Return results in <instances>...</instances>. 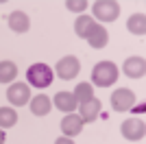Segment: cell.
I'll return each instance as SVG.
<instances>
[{
    "instance_id": "6da1fadb",
    "label": "cell",
    "mask_w": 146,
    "mask_h": 144,
    "mask_svg": "<svg viewBox=\"0 0 146 144\" xmlns=\"http://www.w3.org/2000/svg\"><path fill=\"white\" fill-rule=\"evenodd\" d=\"M118 81V66L113 61H100L92 70V83L98 87H109Z\"/></svg>"
},
{
    "instance_id": "7a4b0ae2",
    "label": "cell",
    "mask_w": 146,
    "mask_h": 144,
    "mask_svg": "<svg viewBox=\"0 0 146 144\" xmlns=\"http://www.w3.org/2000/svg\"><path fill=\"white\" fill-rule=\"evenodd\" d=\"M26 79H29V83L37 90H44V87H48L52 81H55V72L50 70L46 63H33V66L26 70Z\"/></svg>"
},
{
    "instance_id": "3957f363",
    "label": "cell",
    "mask_w": 146,
    "mask_h": 144,
    "mask_svg": "<svg viewBox=\"0 0 146 144\" xmlns=\"http://www.w3.org/2000/svg\"><path fill=\"white\" fill-rule=\"evenodd\" d=\"M92 11L96 15L98 20H103V22H113V20L120 15V5H118L116 0H96L94 5H92Z\"/></svg>"
},
{
    "instance_id": "277c9868",
    "label": "cell",
    "mask_w": 146,
    "mask_h": 144,
    "mask_svg": "<svg viewBox=\"0 0 146 144\" xmlns=\"http://www.w3.org/2000/svg\"><path fill=\"white\" fill-rule=\"evenodd\" d=\"M81 70V63L76 57H72V55H68V57H63V59L57 61V66H55V72H57V77L63 79V81H70V79H74L76 74H79Z\"/></svg>"
},
{
    "instance_id": "5b68a950",
    "label": "cell",
    "mask_w": 146,
    "mask_h": 144,
    "mask_svg": "<svg viewBox=\"0 0 146 144\" xmlns=\"http://www.w3.org/2000/svg\"><path fill=\"white\" fill-rule=\"evenodd\" d=\"M135 105V94L127 87H118L113 94H111V107L113 111H129V109Z\"/></svg>"
},
{
    "instance_id": "8992f818",
    "label": "cell",
    "mask_w": 146,
    "mask_h": 144,
    "mask_svg": "<svg viewBox=\"0 0 146 144\" xmlns=\"http://www.w3.org/2000/svg\"><path fill=\"white\" fill-rule=\"evenodd\" d=\"M120 131H122V135H124L127 140L137 142V140H142V138L146 135V127H144V122H142V120L129 118V120H124V122H122Z\"/></svg>"
},
{
    "instance_id": "52a82bcc",
    "label": "cell",
    "mask_w": 146,
    "mask_h": 144,
    "mask_svg": "<svg viewBox=\"0 0 146 144\" xmlns=\"http://www.w3.org/2000/svg\"><path fill=\"white\" fill-rule=\"evenodd\" d=\"M7 98H9V103L11 105H15V107H22V105H26V103H31V90L26 83H13L9 90H7Z\"/></svg>"
},
{
    "instance_id": "ba28073f",
    "label": "cell",
    "mask_w": 146,
    "mask_h": 144,
    "mask_svg": "<svg viewBox=\"0 0 146 144\" xmlns=\"http://www.w3.org/2000/svg\"><path fill=\"white\" fill-rule=\"evenodd\" d=\"M122 72L127 74L129 79H142L146 72V61L142 57H129L124 63H122Z\"/></svg>"
},
{
    "instance_id": "9c48e42d",
    "label": "cell",
    "mask_w": 146,
    "mask_h": 144,
    "mask_svg": "<svg viewBox=\"0 0 146 144\" xmlns=\"http://www.w3.org/2000/svg\"><path fill=\"white\" fill-rule=\"evenodd\" d=\"M61 131L66 138H72V135H79L83 131V120L79 114H66L61 120Z\"/></svg>"
},
{
    "instance_id": "30bf717a",
    "label": "cell",
    "mask_w": 146,
    "mask_h": 144,
    "mask_svg": "<svg viewBox=\"0 0 146 144\" xmlns=\"http://www.w3.org/2000/svg\"><path fill=\"white\" fill-rule=\"evenodd\" d=\"M100 109H103V105H100V101L98 98H90L87 103H81V120L83 122H94V120L98 118V114H100Z\"/></svg>"
},
{
    "instance_id": "8fae6325",
    "label": "cell",
    "mask_w": 146,
    "mask_h": 144,
    "mask_svg": "<svg viewBox=\"0 0 146 144\" xmlns=\"http://www.w3.org/2000/svg\"><path fill=\"white\" fill-rule=\"evenodd\" d=\"M52 103H55V107L59 111H66V114H72L76 109V98H74L72 92H57Z\"/></svg>"
},
{
    "instance_id": "7c38bea8",
    "label": "cell",
    "mask_w": 146,
    "mask_h": 144,
    "mask_svg": "<svg viewBox=\"0 0 146 144\" xmlns=\"http://www.w3.org/2000/svg\"><path fill=\"white\" fill-rule=\"evenodd\" d=\"M96 26H98L96 20L90 18V15H81V18H76V22H74V31H76V35H79L81 39H87V37L94 33Z\"/></svg>"
},
{
    "instance_id": "4fadbf2b",
    "label": "cell",
    "mask_w": 146,
    "mask_h": 144,
    "mask_svg": "<svg viewBox=\"0 0 146 144\" xmlns=\"http://www.w3.org/2000/svg\"><path fill=\"white\" fill-rule=\"evenodd\" d=\"M31 26V20L24 11H13L9 15V29L15 31V33H26Z\"/></svg>"
},
{
    "instance_id": "5bb4252c",
    "label": "cell",
    "mask_w": 146,
    "mask_h": 144,
    "mask_svg": "<svg viewBox=\"0 0 146 144\" xmlns=\"http://www.w3.org/2000/svg\"><path fill=\"white\" fill-rule=\"evenodd\" d=\"M107 42H109V33H107V29L100 26V24H98L96 29H94V33L87 37V44H90L92 48H105Z\"/></svg>"
},
{
    "instance_id": "9a60e30c",
    "label": "cell",
    "mask_w": 146,
    "mask_h": 144,
    "mask_svg": "<svg viewBox=\"0 0 146 144\" xmlns=\"http://www.w3.org/2000/svg\"><path fill=\"white\" fill-rule=\"evenodd\" d=\"M31 111L35 116H46L50 111V98L46 94H37L33 101H31Z\"/></svg>"
},
{
    "instance_id": "2e32d148",
    "label": "cell",
    "mask_w": 146,
    "mask_h": 144,
    "mask_svg": "<svg viewBox=\"0 0 146 144\" xmlns=\"http://www.w3.org/2000/svg\"><path fill=\"white\" fill-rule=\"evenodd\" d=\"M127 29L133 33V35H144L146 33V15L144 13H133L127 22Z\"/></svg>"
},
{
    "instance_id": "e0dca14e",
    "label": "cell",
    "mask_w": 146,
    "mask_h": 144,
    "mask_svg": "<svg viewBox=\"0 0 146 144\" xmlns=\"http://www.w3.org/2000/svg\"><path fill=\"white\" fill-rule=\"evenodd\" d=\"M18 77V66L13 61H0V83H11Z\"/></svg>"
},
{
    "instance_id": "ac0fdd59",
    "label": "cell",
    "mask_w": 146,
    "mask_h": 144,
    "mask_svg": "<svg viewBox=\"0 0 146 144\" xmlns=\"http://www.w3.org/2000/svg\"><path fill=\"white\" fill-rule=\"evenodd\" d=\"M18 122V111L11 107H0V129H9Z\"/></svg>"
},
{
    "instance_id": "d6986e66",
    "label": "cell",
    "mask_w": 146,
    "mask_h": 144,
    "mask_svg": "<svg viewBox=\"0 0 146 144\" xmlns=\"http://www.w3.org/2000/svg\"><path fill=\"white\" fill-rule=\"evenodd\" d=\"M72 94L76 98V103H87L90 98H94V87H92V83H79Z\"/></svg>"
},
{
    "instance_id": "ffe728a7",
    "label": "cell",
    "mask_w": 146,
    "mask_h": 144,
    "mask_svg": "<svg viewBox=\"0 0 146 144\" xmlns=\"http://www.w3.org/2000/svg\"><path fill=\"white\" fill-rule=\"evenodd\" d=\"M66 7L70 9V11H85L87 2L85 0H66Z\"/></svg>"
},
{
    "instance_id": "44dd1931",
    "label": "cell",
    "mask_w": 146,
    "mask_h": 144,
    "mask_svg": "<svg viewBox=\"0 0 146 144\" xmlns=\"http://www.w3.org/2000/svg\"><path fill=\"white\" fill-rule=\"evenodd\" d=\"M55 144H74V142H72V138H66V135H61V138H57V140H55Z\"/></svg>"
},
{
    "instance_id": "7402d4cb",
    "label": "cell",
    "mask_w": 146,
    "mask_h": 144,
    "mask_svg": "<svg viewBox=\"0 0 146 144\" xmlns=\"http://www.w3.org/2000/svg\"><path fill=\"white\" fill-rule=\"evenodd\" d=\"M0 144H5V131L0 129Z\"/></svg>"
}]
</instances>
